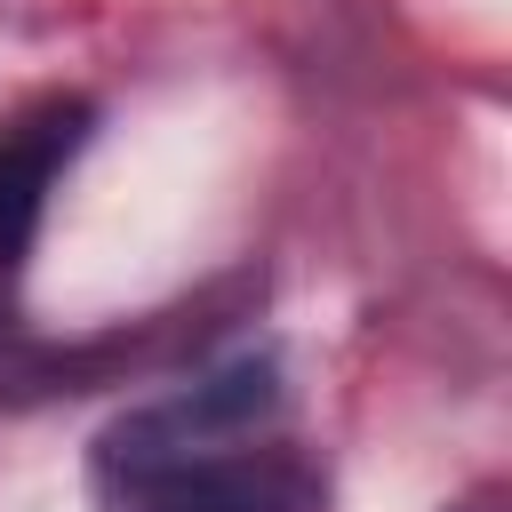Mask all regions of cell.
Masks as SVG:
<instances>
[{
	"label": "cell",
	"instance_id": "obj_1",
	"mask_svg": "<svg viewBox=\"0 0 512 512\" xmlns=\"http://www.w3.org/2000/svg\"><path fill=\"white\" fill-rule=\"evenodd\" d=\"M96 512H304L312 472L280 424V368L232 360L112 416L88 448Z\"/></svg>",
	"mask_w": 512,
	"mask_h": 512
},
{
	"label": "cell",
	"instance_id": "obj_2",
	"mask_svg": "<svg viewBox=\"0 0 512 512\" xmlns=\"http://www.w3.org/2000/svg\"><path fill=\"white\" fill-rule=\"evenodd\" d=\"M80 136H88V104H48L16 136H0V272L24 256V240L40 224V200H48L56 168L80 152Z\"/></svg>",
	"mask_w": 512,
	"mask_h": 512
}]
</instances>
